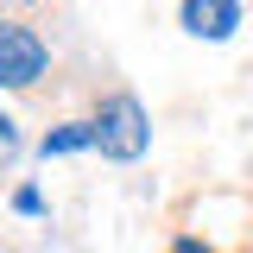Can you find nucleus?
I'll list each match as a JSON object with an SVG mask.
<instances>
[{
    "instance_id": "f257e3e1",
    "label": "nucleus",
    "mask_w": 253,
    "mask_h": 253,
    "mask_svg": "<svg viewBox=\"0 0 253 253\" xmlns=\"http://www.w3.org/2000/svg\"><path fill=\"white\" fill-rule=\"evenodd\" d=\"M95 146H101V158H121V165H133V158L152 146V126H146V108H139V95H108L101 108H95Z\"/></svg>"
},
{
    "instance_id": "20e7f679",
    "label": "nucleus",
    "mask_w": 253,
    "mask_h": 253,
    "mask_svg": "<svg viewBox=\"0 0 253 253\" xmlns=\"http://www.w3.org/2000/svg\"><path fill=\"white\" fill-rule=\"evenodd\" d=\"M83 146H95V121H63V126H51L38 152H44V158H63V152H83Z\"/></svg>"
},
{
    "instance_id": "7ed1b4c3",
    "label": "nucleus",
    "mask_w": 253,
    "mask_h": 253,
    "mask_svg": "<svg viewBox=\"0 0 253 253\" xmlns=\"http://www.w3.org/2000/svg\"><path fill=\"white\" fill-rule=\"evenodd\" d=\"M234 26H241L234 0H184V32L190 38H228Z\"/></svg>"
},
{
    "instance_id": "f03ea898",
    "label": "nucleus",
    "mask_w": 253,
    "mask_h": 253,
    "mask_svg": "<svg viewBox=\"0 0 253 253\" xmlns=\"http://www.w3.org/2000/svg\"><path fill=\"white\" fill-rule=\"evenodd\" d=\"M44 70H51L44 38L32 26H19V19H0V83H6V89H32Z\"/></svg>"
},
{
    "instance_id": "0eeeda50",
    "label": "nucleus",
    "mask_w": 253,
    "mask_h": 253,
    "mask_svg": "<svg viewBox=\"0 0 253 253\" xmlns=\"http://www.w3.org/2000/svg\"><path fill=\"white\" fill-rule=\"evenodd\" d=\"M171 253H203V247H196V241H177V247H171Z\"/></svg>"
},
{
    "instance_id": "39448f33",
    "label": "nucleus",
    "mask_w": 253,
    "mask_h": 253,
    "mask_svg": "<svg viewBox=\"0 0 253 253\" xmlns=\"http://www.w3.org/2000/svg\"><path fill=\"white\" fill-rule=\"evenodd\" d=\"M13 158H19V126H13L6 114H0V171H6Z\"/></svg>"
},
{
    "instance_id": "423d86ee",
    "label": "nucleus",
    "mask_w": 253,
    "mask_h": 253,
    "mask_svg": "<svg viewBox=\"0 0 253 253\" xmlns=\"http://www.w3.org/2000/svg\"><path fill=\"white\" fill-rule=\"evenodd\" d=\"M13 209H19V215H38V209H44V196H38V190L26 184V190H19V196H13Z\"/></svg>"
}]
</instances>
